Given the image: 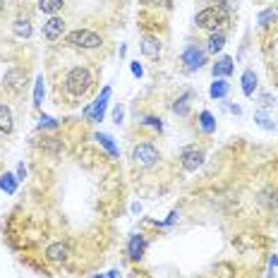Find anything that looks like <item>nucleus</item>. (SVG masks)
I'll return each instance as SVG.
<instances>
[{"instance_id": "5", "label": "nucleus", "mask_w": 278, "mask_h": 278, "mask_svg": "<svg viewBox=\"0 0 278 278\" xmlns=\"http://www.w3.org/2000/svg\"><path fill=\"white\" fill-rule=\"evenodd\" d=\"M204 151L202 149H197V146H187V149H182V153H180V166H182V170H187V173H194L197 168H202L204 166Z\"/></svg>"}, {"instance_id": "4", "label": "nucleus", "mask_w": 278, "mask_h": 278, "mask_svg": "<svg viewBox=\"0 0 278 278\" xmlns=\"http://www.w3.org/2000/svg\"><path fill=\"white\" fill-rule=\"evenodd\" d=\"M132 161H135V166H139V168H151L153 163L159 161V151H156L153 144L142 142L132 149Z\"/></svg>"}, {"instance_id": "28", "label": "nucleus", "mask_w": 278, "mask_h": 278, "mask_svg": "<svg viewBox=\"0 0 278 278\" xmlns=\"http://www.w3.org/2000/svg\"><path fill=\"white\" fill-rule=\"evenodd\" d=\"M142 125H149V127H153V130H163V122H161L159 118H153V115H146V118L142 120Z\"/></svg>"}, {"instance_id": "14", "label": "nucleus", "mask_w": 278, "mask_h": 278, "mask_svg": "<svg viewBox=\"0 0 278 278\" xmlns=\"http://www.w3.org/2000/svg\"><path fill=\"white\" fill-rule=\"evenodd\" d=\"M12 130H15V118H12V110H10V106L0 103V132L10 135Z\"/></svg>"}, {"instance_id": "2", "label": "nucleus", "mask_w": 278, "mask_h": 278, "mask_svg": "<svg viewBox=\"0 0 278 278\" xmlns=\"http://www.w3.org/2000/svg\"><path fill=\"white\" fill-rule=\"evenodd\" d=\"M194 24L199 26V29H206V32H221V26L228 24V12L219 8H204L197 12V17H194Z\"/></svg>"}, {"instance_id": "34", "label": "nucleus", "mask_w": 278, "mask_h": 278, "mask_svg": "<svg viewBox=\"0 0 278 278\" xmlns=\"http://www.w3.org/2000/svg\"><path fill=\"white\" fill-rule=\"evenodd\" d=\"M24 177H26V168L24 166H19L17 168V180H24Z\"/></svg>"}, {"instance_id": "29", "label": "nucleus", "mask_w": 278, "mask_h": 278, "mask_svg": "<svg viewBox=\"0 0 278 278\" xmlns=\"http://www.w3.org/2000/svg\"><path fill=\"white\" fill-rule=\"evenodd\" d=\"M216 5L213 8H219V10H223V12H230V10L235 8V0H213Z\"/></svg>"}, {"instance_id": "17", "label": "nucleus", "mask_w": 278, "mask_h": 278, "mask_svg": "<svg viewBox=\"0 0 278 278\" xmlns=\"http://www.w3.org/2000/svg\"><path fill=\"white\" fill-rule=\"evenodd\" d=\"M39 10H41L43 15L55 17L60 10H63V0H39Z\"/></svg>"}, {"instance_id": "22", "label": "nucleus", "mask_w": 278, "mask_h": 278, "mask_svg": "<svg viewBox=\"0 0 278 278\" xmlns=\"http://www.w3.org/2000/svg\"><path fill=\"white\" fill-rule=\"evenodd\" d=\"M211 99H216V101H221V99H226L228 96V82H223V79H219V82H213L209 89Z\"/></svg>"}, {"instance_id": "38", "label": "nucleus", "mask_w": 278, "mask_h": 278, "mask_svg": "<svg viewBox=\"0 0 278 278\" xmlns=\"http://www.w3.org/2000/svg\"><path fill=\"white\" fill-rule=\"evenodd\" d=\"M96 278H103V276H96Z\"/></svg>"}, {"instance_id": "25", "label": "nucleus", "mask_w": 278, "mask_h": 278, "mask_svg": "<svg viewBox=\"0 0 278 278\" xmlns=\"http://www.w3.org/2000/svg\"><path fill=\"white\" fill-rule=\"evenodd\" d=\"M278 19V12L273 8H269V10H264V12H259V24L261 26H269V24H273Z\"/></svg>"}, {"instance_id": "26", "label": "nucleus", "mask_w": 278, "mask_h": 278, "mask_svg": "<svg viewBox=\"0 0 278 278\" xmlns=\"http://www.w3.org/2000/svg\"><path fill=\"white\" fill-rule=\"evenodd\" d=\"M43 103V77H39L34 84V106H41Z\"/></svg>"}, {"instance_id": "13", "label": "nucleus", "mask_w": 278, "mask_h": 278, "mask_svg": "<svg viewBox=\"0 0 278 278\" xmlns=\"http://www.w3.org/2000/svg\"><path fill=\"white\" fill-rule=\"evenodd\" d=\"M46 257L51 261H65L70 257V250L65 242H53L48 244V250H46Z\"/></svg>"}, {"instance_id": "3", "label": "nucleus", "mask_w": 278, "mask_h": 278, "mask_svg": "<svg viewBox=\"0 0 278 278\" xmlns=\"http://www.w3.org/2000/svg\"><path fill=\"white\" fill-rule=\"evenodd\" d=\"M65 43L72 46V48H82V51H94V48H101L103 39L96 32H89V29H75L65 36Z\"/></svg>"}, {"instance_id": "10", "label": "nucleus", "mask_w": 278, "mask_h": 278, "mask_svg": "<svg viewBox=\"0 0 278 278\" xmlns=\"http://www.w3.org/2000/svg\"><path fill=\"white\" fill-rule=\"evenodd\" d=\"M144 250H146V240H144V235L130 237V242H127V254H130V259L139 261L144 257Z\"/></svg>"}, {"instance_id": "24", "label": "nucleus", "mask_w": 278, "mask_h": 278, "mask_svg": "<svg viewBox=\"0 0 278 278\" xmlns=\"http://www.w3.org/2000/svg\"><path fill=\"white\" fill-rule=\"evenodd\" d=\"M254 120H257V125L264 127V130H276V122L269 118L266 110H257V113H254Z\"/></svg>"}, {"instance_id": "9", "label": "nucleus", "mask_w": 278, "mask_h": 278, "mask_svg": "<svg viewBox=\"0 0 278 278\" xmlns=\"http://www.w3.org/2000/svg\"><path fill=\"white\" fill-rule=\"evenodd\" d=\"M63 32H65V19L63 17H51L43 24V36L48 41H58L60 36H63Z\"/></svg>"}, {"instance_id": "32", "label": "nucleus", "mask_w": 278, "mask_h": 278, "mask_svg": "<svg viewBox=\"0 0 278 278\" xmlns=\"http://www.w3.org/2000/svg\"><path fill=\"white\" fill-rule=\"evenodd\" d=\"M122 118H125V108H122V106H115V108H113V122H122Z\"/></svg>"}, {"instance_id": "36", "label": "nucleus", "mask_w": 278, "mask_h": 278, "mask_svg": "<svg viewBox=\"0 0 278 278\" xmlns=\"http://www.w3.org/2000/svg\"><path fill=\"white\" fill-rule=\"evenodd\" d=\"M177 219V211H173V213H170L168 216V221H166V223H163V226H170V223H173V221Z\"/></svg>"}, {"instance_id": "30", "label": "nucleus", "mask_w": 278, "mask_h": 278, "mask_svg": "<svg viewBox=\"0 0 278 278\" xmlns=\"http://www.w3.org/2000/svg\"><path fill=\"white\" fill-rule=\"evenodd\" d=\"M144 5H151V8H170V0H142Z\"/></svg>"}, {"instance_id": "20", "label": "nucleus", "mask_w": 278, "mask_h": 278, "mask_svg": "<svg viewBox=\"0 0 278 278\" xmlns=\"http://www.w3.org/2000/svg\"><path fill=\"white\" fill-rule=\"evenodd\" d=\"M96 139H99V144H101V146L110 153V156H113V159H118V156H120L118 146L113 144V137H110V135H101V132H99V135H96Z\"/></svg>"}, {"instance_id": "21", "label": "nucleus", "mask_w": 278, "mask_h": 278, "mask_svg": "<svg viewBox=\"0 0 278 278\" xmlns=\"http://www.w3.org/2000/svg\"><path fill=\"white\" fill-rule=\"evenodd\" d=\"M190 99H192V91H185L180 99H175L173 110H175L177 115H187V110H190Z\"/></svg>"}, {"instance_id": "37", "label": "nucleus", "mask_w": 278, "mask_h": 278, "mask_svg": "<svg viewBox=\"0 0 278 278\" xmlns=\"http://www.w3.org/2000/svg\"><path fill=\"white\" fill-rule=\"evenodd\" d=\"M108 278H120V273H118V271H110Z\"/></svg>"}, {"instance_id": "18", "label": "nucleus", "mask_w": 278, "mask_h": 278, "mask_svg": "<svg viewBox=\"0 0 278 278\" xmlns=\"http://www.w3.org/2000/svg\"><path fill=\"white\" fill-rule=\"evenodd\" d=\"M223 46H226V34L223 32H213V34L209 36V53H221L223 51Z\"/></svg>"}, {"instance_id": "8", "label": "nucleus", "mask_w": 278, "mask_h": 278, "mask_svg": "<svg viewBox=\"0 0 278 278\" xmlns=\"http://www.w3.org/2000/svg\"><path fill=\"white\" fill-rule=\"evenodd\" d=\"M108 99H110V86H103V91L99 94V99L89 106V108H91V115H89L91 122H101L103 120V113L108 108Z\"/></svg>"}, {"instance_id": "33", "label": "nucleus", "mask_w": 278, "mask_h": 278, "mask_svg": "<svg viewBox=\"0 0 278 278\" xmlns=\"http://www.w3.org/2000/svg\"><path fill=\"white\" fill-rule=\"evenodd\" d=\"M130 70H132V75H135V77H142L144 75V68L139 65V63H132V65H130Z\"/></svg>"}, {"instance_id": "6", "label": "nucleus", "mask_w": 278, "mask_h": 278, "mask_svg": "<svg viewBox=\"0 0 278 278\" xmlns=\"http://www.w3.org/2000/svg\"><path fill=\"white\" fill-rule=\"evenodd\" d=\"M3 86L12 94H19L26 86V70L22 68H10L3 77Z\"/></svg>"}, {"instance_id": "23", "label": "nucleus", "mask_w": 278, "mask_h": 278, "mask_svg": "<svg viewBox=\"0 0 278 278\" xmlns=\"http://www.w3.org/2000/svg\"><path fill=\"white\" fill-rule=\"evenodd\" d=\"M0 190H5L8 194H15V192H17V177L10 175V173H5V175L0 177Z\"/></svg>"}, {"instance_id": "31", "label": "nucleus", "mask_w": 278, "mask_h": 278, "mask_svg": "<svg viewBox=\"0 0 278 278\" xmlns=\"http://www.w3.org/2000/svg\"><path fill=\"white\" fill-rule=\"evenodd\" d=\"M43 146H46L51 153H58L60 151V142H58V139H53V137L48 139V142H43Z\"/></svg>"}, {"instance_id": "11", "label": "nucleus", "mask_w": 278, "mask_h": 278, "mask_svg": "<svg viewBox=\"0 0 278 278\" xmlns=\"http://www.w3.org/2000/svg\"><path fill=\"white\" fill-rule=\"evenodd\" d=\"M139 48H142V53L146 55V58H159L161 55V41L156 39V36H142V43H139Z\"/></svg>"}, {"instance_id": "19", "label": "nucleus", "mask_w": 278, "mask_h": 278, "mask_svg": "<svg viewBox=\"0 0 278 278\" xmlns=\"http://www.w3.org/2000/svg\"><path fill=\"white\" fill-rule=\"evenodd\" d=\"M12 32L17 39H29L32 36V22L29 19H17L15 24H12Z\"/></svg>"}, {"instance_id": "12", "label": "nucleus", "mask_w": 278, "mask_h": 278, "mask_svg": "<svg viewBox=\"0 0 278 278\" xmlns=\"http://www.w3.org/2000/svg\"><path fill=\"white\" fill-rule=\"evenodd\" d=\"M211 72H213V77H228V75H233V58H230V55H221V58L213 63Z\"/></svg>"}, {"instance_id": "15", "label": "nucleus", "mask_w": 278, "mask_h": 278, "mask_svg": "<svg viewBox=\"0 0 278 278\" xmlns=\"http://www.w3.org/2000/svg\"><path fill=\"white\" fill-rule=\"evenodd\" d=\"M254 89H257V75H254V70H244L242 72V94L244 96H252Z\"/></svg>"}, {"instance_id": "35", "label": "nucleus", "mask_w": 278, "mask_h": 278, "mask_svg": "<svg viewBox=\"0 0 278 278\" xmlns=\"http://www.w3.org/2000/svg\"><path fill=\"white\" fill-rule=\"evenodd\" d=\"M261 103H264V106H271L273 101H271V96H269V94H264V96H261Z\"/></svg>"}, {"instance_id": "16", "label": "nucleus", "mask_w": 278, "mask_h": 278, "mask_svg": "<svg viewBox=\"0 0 278 278\" xmlns=\"http://www.w3.org/2000/svg\"><path fill=\"white\" fill-rule=\"evenodd\" d=\"M199 127H202L204 135H213L216 132V120H213V115H211L209 110L199 113Z\"/></svg>"}, {"instance_id": "7", "label": "nucleus", "mask_w": 278, "mask_h": 278, "mask_svg": "<svg viewBox=\"0 0 278 278\" xmlns=\"http://www.w3.org/2000/svg\"><path fill=\"white\" fill-rule=\"evenodd\" d=\"M182 63H185V68L190 70V72H194V70H199L206 63V55H204V51H199L197 46H187L185 51H182Z\"/></svg>"}, {"instance_id": "27", "label": "nucleus", "mask_w": 278, "mask_h": 278, "mask_svg": "<svg viewBox=\"0 0 278 278\" xmlns=\"http://www.w3.org/2000/svg\"><path fill=\"white\" fill-rule=\"evenodd\" d=\"M58 127V122L53 118H48V115H41V122H39V130H55Z\"/></svg>"}, {"instance_id": "1", "label": "nucleus", "mask_w": 278, "mask_h": 278, "mask_svg": "<svg viewBox=\"0 0 278 278\" xmlns=\"http://www.w3.org/2000/svg\"><path fill=\"white\" fill-rule=\"evenodd\" d=\"M65 91L70 94V96H75V99H82V96H86V94L91 91L94 86V75L89 68H82V65H77V68H72L65 75Z\"/></svg>"}]
</instances>
